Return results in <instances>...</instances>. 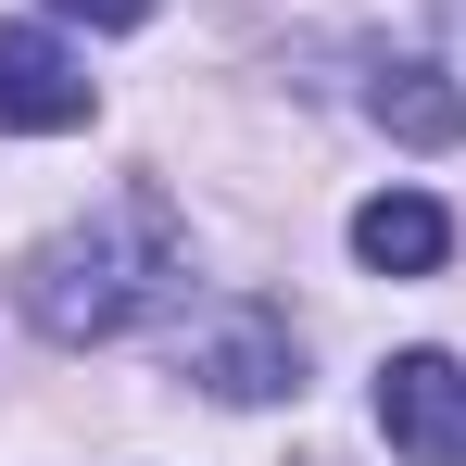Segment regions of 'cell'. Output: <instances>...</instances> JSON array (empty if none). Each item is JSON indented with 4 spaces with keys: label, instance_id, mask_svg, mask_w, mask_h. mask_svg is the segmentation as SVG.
<instances>
[{
    "label": "cell",
    "instance_id": "1",
    "mask_svg": "<svg viewBox=\"0 0 466 466\" xmlns=\"http://www.w3.org/2000/svg\"><path fill=\"white\" fill-rule=\"evenodd\" d=\"M177 278H189L177 202H164V189H127V202H101L88 228H64L25 265V315H38L51 340H114V328H139L152 303H177Z\"/></svg>",
    "mask_w": 466,
    "mask_h": 466
},
{
    "label": "cell",
    "instance_id": "2",
    "mask_svg": "<svg viewBox=\"0 0 466 466\" xmlns=\"http://www.w3.org/2000/svg\"><path fill=\"white\" fill-rule=\"evenodd\" d=\"M379 429L403 466H466V366L454 353H390L379 366Z\"/></svg>",
    "mask_w": 466,
    "mask_h": 466
},
{
    "label": "cell",
    "instance_id": "3",
    "mask_svg": "<svg viewBox=\"0 0 466 466\" xmlns=\"http://www.w3.org/2000/svg\"><path fill=\"white\" fill-rule=\"evenodd\" d=\"M0 127H13V139L88 127V64L51 38V25H0Z\"/></svg>",
    "mask_w": 466,
    "mask_h": 466
},
{
    "label": "cell",
    "instance_id": "4",
    "mask_svg": "<svg viewBox=\"0 0 466 466\" xmlns=\"http://www.w3.org/2000/svg\"><path fill=\"white\" fill-rule=\"evenodd\" d=\"M189 366L228 390V403L303 390V353H290V328H278V315H228V328H202V340H189Z\"/></svg>",
    "mask_w": 466,
    "mask_h": 466
},
{
    "label": "cell",
    "instance_id": "5",
    "mask_svg": "<svg viewBox=\"0 0 466 466\" xmlns=\"http://www.w3.org/2000/svg\"><path fill=\"white\" fill-rule=\"evenodd\" d=\"M353 252H366L379 278H429V265L454 252V215H441L429 189H379V202L353 215Z\"/></svg>",
    "mask_w": 466,
    "mask_h": 466
},
{
    "label": "cell",
    "instance_id": "6",
    "mask_svg": "<svg viewBox=\"0 0 466 466\" xmlns=\"http://www.w3.org/2000/svg\"><path fill=\"white\" fill-rule=\"evenodd\" d=\"M366 114H379L403 152H454V139H466V88L441 76V64H390V76L366 88Z\"/></svg>",
    "mask_w": 466,
    "mask_h": 466
},
{
    "label": "cell",
    "instance_id": "7",
    "mask_svg": "<svg viewBox=\"0 0 466 466\" xmlns=\"http://www.w3.org/2000/svg\"><path fill=\"white\" fill-rule=\"evenodd\" d=\"M51 13H88V25H152V0H51Z\"/></svg>",
    "mask_w": 466,
    "mask_h": 466
}]
</instances>
